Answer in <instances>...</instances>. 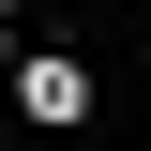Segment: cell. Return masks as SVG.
I'll return each instance as SVG.
<instances>
[{"label":"cell","mask_w":151,"mask_h":151,"mask_svg":"<svg viewBox=\"0 0 151 151\" xmlns=\"http://www.w3.org/2000/svg\"><path fill=\"white\" fill-rule=\"evenodd\" d=\"M0 76H15V121H45V136L91 121V60H76V45H15Z\"/></svg>","instance_id":"obj_1"},{"label":"cell","mask_w":151,"mask_h":151,"mask_svg":"<svg viewBox=\"0 0 151 151\" xmlns=\"http://www.w3.org/2000/svg\"><path fill=\"white\" fill-rule=\"evenodd\" d=\"M0 60H15V0H0Z\"/></svg>","instance_id":"obj_2"}]
</instances>
